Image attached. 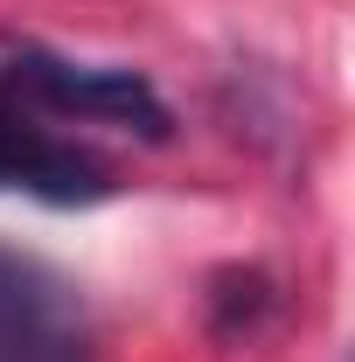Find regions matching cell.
<instances>
[{"mask_svg": "<svg viewBox=\"0 0 355 362\" xmlns=\"http://www.w3.org/2000/svg\"><path fill=\"white\" fill-rule=\"evenodd\" d=\"M0 362H91L77 286L7 244H0Z\"/></svg>", "mask_w": 355, "mask_h": 362, "instance_id": "7a4b0ae2", "label": "cell"}, {"mask_svg": "<svg viewBox=\"0 0 355 362\" xmlns=\"http://www.w3.org/2000/svg\"><path fill=\"white\" fill-rule=\"evenodd\" d=\"M168 105L139 70L70 63L28 35H0V195L49 209L105 202L119 181L84 133L168 139Z\"/></svg>", "mask_w": 355, "mask_h": 362, "instance_id": "6da1fadb", "label": "cell"}, {"mask_svg": "<svg viewBox=\"0 0 355 362\" xmlns=\"http://www.w3.org/2000/svg\"><path fill=\"white\" fill-rule=\"evenodd\" d=\"M279 307V293H272V279L258 265H230L216 272V286H209V327L216 334H258V320Z\"/></svg>", "mask_w": 355, "mask_h": 362, "instance_id": "3957f363", "label": "cell"}]
</instances>
